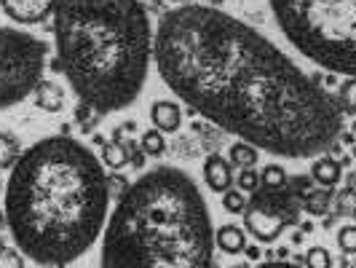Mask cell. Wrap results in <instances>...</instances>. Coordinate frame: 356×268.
<instances>
[{
    "instance_id": "1",
    "label": "cell",
    "mask_w": 356,
    "mask_h": 268,
    "mask_svg": "<svg viewBox=\"0 0 356 268\" xmlns=\"http://www.w3.org/2000/svg\"><path fill=\"white\" fill-rule=\"evenodd\" d=\"M161 81L217 129L286 159L324 153L343 132L332 94L247 22L177 6L153 36Z\"/></svg>"
},
{
    "instance_id": "2",
    "label": "cell",
    "mask_w": 356,
    "mask_h": 268,
    "mask_svg": "<svg viewBox=\"0 0 356 268\" xmlns=\"http://www.w3.org/2000/svg\"><path fill=\"white\" fill-rule=\"evenodd\" d=\"M107 204L110 182L99 159L72 137H46L11 166L3 214L24 258L65 268L102 236Z\"/></svg>"
},
{
    "instance_id": "3",
    "label": "cell",
    "mask_w": 356,
    "mask_h": 268,
    "mask_svg": "<svg viewBox=\"0 0 356 268\" xmlns=\"http://www.w3.org/2000/svg\"><path fill=\"white\" fill-rule=\"evenodd\" d=\"M54 40L59 70L89 110L118 113L143 94L153 27L140 0H59Z\"/></svg>"
},
{
    "instance_id": "4",
    "label": "cell",
    "mask_w": 356,
    "mask_h": 268,
    "mask_svg": "<svg viewBox=\"0 0 356 268\" xmlns=\"http://www.w3.org/2000/svg\"><path fill=\"white\" fill-rule=\"evenodd\" d=\"M209 207L188 172L156 166L118 198L102 231V268H209Z\"/></svg>"
},
{
    "instance_id": "5",
    "label": "cell",
    "mask_w": 356,
    "mask_h": 268,
    "mask_svg": "<svg viewBox=\"0 0 356 268\" xmlns=\"http://www.w3.org/2000/svg\"><path fill=\"white\" fill-rule=\"evenodd\" d=\"M270 11L314 65L356 78V0H270Z\"/></svg>"
},
{
    "instance_id": "6",
    "label": "cell",
    "mask_w": 356,
    "mask_h": 268,
    "mask_svg": "<svg viewBox=\"0 0 356 268\" xmlns=\"http://www.w3.org/2000/svg\"><path fill=\"white\" fill-rule=\"evenodd\" d=\"M46 43L35 36L0 27V110L27 100L43 81Z\"/></svg>"
},
{
    "instance_id": "7",
    "label": "cell",
    "mask_w": 356,
    "mask_h": 268,
    "mask_svg": "<svg viewBox=\"0 0 356 268\" xmlns=\"http://www.w3.org/2000/svg\"><path fill=\"white\" fill-rule=\"evenodd\" d=\"M244 223H247V231H250L257 242L270 244V242H276V239L282 236V231H284V226H286V217L279 212H273V210H266V207L250 204V207L244 210Z\"/></svg>"
},
{
    "instance_id": "8",
    "label": "cell",
    "mask_w": 356,
    "mask_h": 268,
    "mask_svg": "<svg viewBox=\"0 0 356 268\" xmlns=\"http://www.w3.org/2000/svg\"><path fill=\"white\" fill-rule=\"evenodd\" d=\"M59 0H0V8L8 19L17 24H38L54 14Z\"/></svg>"
},
{
    "instance_id": "9",
    "label": "cell",
    "mask_w": 356,
    "mask_h": 268,
    "mask_svg": "<svg viewBox=\"0 0 356 268\" xmlns=\"http://www.w3.org/2000/svg\"><path fill=\"white\" fill-rule=\"evenodd\" d=\"M204 180H207L209 191H214V194L231 191L233 180H236L233 178L231 161H225L222 156H209V159L204 161Z\"/></svg>"
},
{
    "instance_id": "10",
    "label": "cell",
    "mask_w": 356,
    "mask_h": 268,
    "mask_svg": "<svg viewBox=\"0 0 356 268\" xmlns=\"http://www.w3.org/2000/svg\"><path fill=\"white\" fill-rule=\"evenodd\" d=\"M150 121L159 132H177L182 124V110L172 100H159L150 107Z\"/></svg>"
},
{
    "instance_id": "11",
    "label": "cell",
    "mask_w": 356,
    "mask_h": 268,
    "mask_svg": "<svg viewBox=\"0 0 356 268\" xmlns=\"http://www.w3.org/2000/svg\"><path fill=\"white\" fill-rule=\"evenodd\" d=\"M214 244L228 255H238V252L247 250V236L238 226H222L214 233Z\"/></svg>"
},
{
    "instance_id": "12",
    "label": "cell",
    "mask_w": 356,
    "mask_h": 268,
    "mask_svg": "<svg viewBox=\"0 0 356 268\" xmlns=\"http://www.w3.org/2000/svg\"><path fill=\"white\" fill-rule=\"evenodd\" d=\"M35 102L46 113H59L65 105V91L51 81H40V86L35 89Z\"/></svg>"
},
{
    "instance_id": "13",
    "label": "cell",
    "mask_w": 356,
    "mask_h": 268,
    "mask_svg": "<svg viewBox=\"0 0 356 268\" xmlns=\"http://www.w3.org/2000/svg\"><path fill=\"white\" fill-rule=\"evenodd\" d=\"M311 175L316 182L321 185H327V188H332L335 182L340 180V164L335 159H330V156H324V159H316L314 161V169H311Z\"/></svg>"
},
{
    "instance_id": "14",
    "label": "cell",
    "mask_w": 356,
    "mask_h": 268,
    "mask_svg": "<svg viewBox=\"0 0 356 268\" xmlns=\"http://www.w3.org/2000/svg\"><path fill=\"white\" fill-rule=\"evenodd\" d=\"M257 156H260V150H257L254 145L244 143V140H238L236 145H231V166L250 169V166L257 164Z\"/></svg>"
},
{
    "instance_id": "15",
    "label": "cell",
    "mask_w": 356,
    "mask_h": 268,
    "mask_svg": "<svg viewBox=\"0 0 356 268\" xmlns=\"http://www.w3.org/2000/svg\"><path fill=\"white\" fill-rule=\"evenodd\" d=\"M19 156H22V145H19L17 137L0 132V172H6L8 166H14Z\"/></svg>"
},
{
    "instance_id": "16",
    "label": "cell",
    "mask_w": 356,
    "mask_h": 268,
    "mask_svg": "<svg viewBox=\"0 0 356 268\" xmlns=\"http://www.w3.org/2000/svg\"><path fill=\"white\" fill-rule=\"evenodd\" d=\"M102 161H105L110 169H124L126 164H129V150H126L124 143H107L102 148Z\"/></svg>"
},
{
    "instance_id": "17",
    "label": "cell",
    "mask_w": 356,
    "mask_h": 268,
    "mask_svg": "<svg viewBox=\"0 0 356 268\" xmlns=\"http://www.w3.org/2000/svg\"><path fill=\"white\" fill-rule=\"evenodd\" d=\"M260 185H266V188H270V191L284 188V185H286L284 166H279V164H268L266 169L260 172Z\"/></svg>"
},
{
    "instance_id": "18",
    "label": "cell",
    "mask_w": 356,
    "mask_h": 268,
    "mask_svg": "<svg viewBox=\"0 0 356 268\" xmlns=\"http://www.w3.org/2000/svg\"><path fill=\"white\" fill-rule=\"evenodd\" d=\"M330 201H332V188L327 191H316V194H308L303 201V207L311 214H324L330 210Z\"/></svg>"
},
{
    "instance_id": "19",
    "label": "cell",
    "mask_w": 356,
    "mask_h": 268,
    "mask_svg": "<svg viewBox=\"0 0 356 268\" xmlns=\"http://www.w3.org/2000/svg\"><path fill=\"white\" fill-rule=\"evenodd\" d=\"M143 150L147 156H161L166 150V140H163V134L159 129H150V132L143 134Z\"/></svg>"
},
{
    "instance_id": "20",
    "label": "cell",
    "mask_w": 356,
    "mask_h": 268,
    "mask_svg": "<svg viewBox=\"0 0 356 268\" xmlns=\"http://www.w3.org/2000/svg\"><path fill=\"white\" fill-rule=\"evenodd\" d=\"M222 207H225L231 214H238L250 207V198H244L241 191H233L231 188V191H225V194H222Z\"/></svg>"
},
{
    "instance_id": "21",
    "label": "cell",
    "mask_w": 356,
    "mask_h": 268,
    "mask_svg": "<svg viewBox=\"0 0 356 268\" xmlns=\"http://www.w3.org/2000/svg\"><path fill=\"white\" fill-rule=\"evenodd\" d=\"M305 263H308V268H332L335 266L332 255L324 250V247H311L308 255H305Z\"/></svg>"
},
{
    "instance_id": "22",
    "label": "cell",
    "mask_w": 356,
    "mask_h": 268,
    "mask_svg": "<svg viewBox=\"0 0 356 268\" xmlns=\"http://www.w3.org/2000/svg\"><path fill=\"white\" fill-rule=\"evenodd\" d=\"M236 182H238V191H241V194H254V191L260 188V175L254 172V166H250V169H241V172H238Z\"/></svg>"
},
{
    "instance_id": "23",
    "label": "cell",
    "mask_w": 356,
    "mask_h": 268,
    "mask_svg": "<svg viewBox=\"0 0 356 268\" xmlns=\"http://www.w3.org/2000/svg\"><path fill=\"white\" fill-rule=\"evenodd\" d=\"M0 268H24V255L8 244H0Z\"/></svg>"
},
{
    "instance_id": "24",
    "label": "cell",
    "mask_w": 356,
    "mask_h": 268,
    "mask_svg": "<svg viewBox=\"0 0 356 268\" xmlns=\"http://www.w3.org/2000/svg\"><path fill=\"white\" fill-rule=\"evenodd\" d=\"M338 244L346 255H356V226H343V228H340Z\"/></svg>"
},
{
    "instance_id": "25",
    "label": "cell",
    "mask_w": 356,
    "mask_h": 268,
    "mask_svg": "<svg viewBox=\"0 0 356 268\" xmlns=\"http://www.w3.org/2000/svg\"><path fill=\"white\" fill-rule=\"evenodd\" d=\"M340 102L348 113H356V78H348L343 86H340Z\"/></svg>"
},
{
    "instance_id": "26",
    "label": "cell",
    "mask_w": 356,
    "mask_h": 268,
    "mask_svg": "<svg viewBox=\"0 0 356 268\" xmlns=\"http://www.w3.org/2000/svg\"><path fill=\"white\" fill-rule=\"evenodd\" d=\"M335 204H338V212L340 214H354L356 210V191L354 188H343L335 198Z\"/></svg>"
},
{
    "instance_id": "27",
    "label": "cell",
    "mask_w": 356,
    "mask_h": 268,
    "mask_svg": "<svg viewBox=\"0 0 356 268\" xmlns=\"http://www.w3.org/2000/svg\"><path fill=\"white\" fill-rule=\"evenodd\" d=\"M126 150H129V164L143 166V164H145V150H143V148H137V143H129V145H126Z\"/></svg>"
},
{
    "instance_id": "28",
    "label": "cell",
    "mask_w": 356,
    "mask_h": 268,
    "mask_svg": "<svg viewBox=\"0 0 356 268\" xmlns=\"http://www.w3.org/2000/svg\"><path fill=\"white\" fill-rule=\"evenodd\" d=\"M257 268H300V266H295V263H282V260H270V263H263V266H257Z\"/></svg>"
},
{
    "instance_id": "29",
    "label": "cell",
    "mask_w": 356,
    "mask_h": 268,
    "mask_svg": "<svg viewBox=\"0 0 356 268\" xmlns=\"http://www.w3.org/2000/svg\"><path fill=\"white\" fill-rule=\"evenodd\" d=\"M348 188H354L356 191V172H351V178H348Z\"/></svg>"
},
{
    "instance_id": "30",
    "label": "cell",
    "mask_w": 356,
    "mask_h": 268,
    "mask_svg": "<svg viewBox=\"0 0 356 268\" xmlns=\"http://www.w3.org/2000/svg\"><path fill=\"white\" fill-rule=\"evenodd\" d=\"M222 3H225V0H209V6H214V8H220Z\"/></svg>"
},
{
    "instance_id": "31",
    "label": "cell",
    "mask_w": 356,
    "mask_h": 268,
    "mask_svg": "<svg viewBox=\"0 0 356 268\" xmlns=\"http://www.w3.org/2000/svg\"><path fill=\"white\" fill-rule=\"evenodd\" d=\"M172 3H191V0H172Z\"/></svg>"
},
{
    "instance_id": "32",
    "label": "cell",
    "mask_w": 356,
    "mask_h": 268,
    "mask_svg": "<svg viewBox=\"0 0 356 268\" xmlns=\"http://www.w3.org/2000/svg\"><path fill=\"white\" fill-rule=\"evenodd\" d=\"M354 220H356V210H354Z\"/></svg>"
},
{
    "instance_id": "33",
    "label": "cell",
    "mask_w": 356,
    "mask_h": 268,
    "mask_svg": "<svg viewBox=\"0 0 356 268\" xmlns=\"http://www.w3.org/2000/svg\"><path fill=\"white\" fill-rule=\"evenodd\" d=\"M354 159H356V150H354Z\"/></svg>"
},
{
    "instance_id": "34",
    "label": "cell",
    "mask_w": 356,
    "mask_h": 268,
    "mask_svg": "<svg viewBox=\"0 0 356 268\" xmlns=\"http://www.w3.org/2000/svg\"><path fill=\"white\" fill-rule=\"evenodd\" d=\"M354 268H356V263H354Z\"/></svg>"
}]
</instances>
